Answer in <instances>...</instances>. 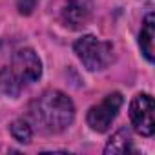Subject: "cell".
Returning <instances> with one entry per match:
<instances>
[{"label":"cell","mask_w":155,"mask_h":155,"mask_svg":"<svg viewBox=\"0 0 155 155\" xmlns=\"http://www.w3.org/2000/svg\"><path fill=\"white\" fill-rule=\"evenodd\" d=\"M29 117L42 131L60 133L75 119V106L68 95L57 90L44 91L29 106Z\"/></svg>","instance_id":"cell-1"},{"label":"cell","mask_w":155,"mask_h":155,"mask_svg":"<svg viewBox=\"0 0 155 155\" xmlns=\"http://www.w3.org/2000/svg\"><path fill=\"white\" fill-rule=\"evenodd\" d=\"M77 57L90 71L106 69L113 60V46L110 42L99 40L93 35H84L73 46Z\"/></svg>","instance_id":"cell-2"},{"label":"cell","mask_w":155,"mask_h":155,"mask_svg":"<svg viewBox=\"0 0 155 155\" xmlns=\"http://www.w3.org/2000/svg\"><path fill=\"white\" fill-rule=\"evenodd\" d=\"M122 106V95L119 91H113L110 95L104 97V101L97 106H91L90 111H88V124L91 130L99 131V133H104L108 131V128L111 126V122L115 120L119 110Z\"/></svg>","instance_id":"cell-3"},{"label":"cell","mask_w":155,"mask_h":155,"mask_svg":"<svg viewBox=\"0 0 155 155\" xmlns=\"http://www.w3.org/2000/svg\"><path fill=\"white\" fill-rule=\"evenodd\" d=\"M11 73L17 77V81L26 86V84H31L35 81L40 79L42 75V64L37 57V53L29 48H24V49H18L13 57V64L9 66Z\"/></svg>","instance_id":"cell-4"},{"label":"cell","mask_w":155,"mask_h":155,"mask_svg":"<svg viewBox=\"0 0 155 155\" xmlns=\"http://www.w3.org/2000/svg\"><path fill=\"white\" fill-rule=\"evenodd\" d=\"M130 119L137 133L150 137L155 131L153 120V99L148 93H139L130 104Z\"/></svg>","instance_id":"cell-5"},{"label":"cell","mask_w":155,"mask_h":155,"mask_svg":"<svg viewBox=\"0 0 155 155\" xmlns=\"http://www.w3.org/2000/svg\"><path fill=\"white\" fill-rule=\"evenodd\" d=\"M91 11V0H64L60 6V20L71 29H81L90 22Z\"/></svg>","instance_id":"cell-6"},{"label":"cell","mask_w":155,"mask_h":155,"mask_svg":"<svg viewBox=\"0 0 155 155\" xmlns=\"http://www.w3.org/2000/svg\"><path fill=\"white\" fill-rule=\"evenodd\" d=\"M153 38H155V18L153 13H148L139 35V44L148 62H153Z\"/></svg>","instance_id":"cell-7"},{"label":"cell","mask_w":155,"mask_h":155,"mask_svg":"<svg viewBox=\"0 0 155 155\" xmlns=\"http://www.w3.org/2000/svg\"><path fill=\"white\" fill-rule=\"evenodd\" d=\"M128 151H133V142L128 130H119L104 148V153H128Z\"/></svg>","instance_id":"cell-8"},{"label":"cell","mask_w":155,"mask_h":155,"mask_svg":"<svg viewBox=\"0 0 155 155\" xmlns=\"http://www.w3.org/2000/svg\"><path fill=\"white\" fill-rule=\"evenodd\" d=\"M22 88H24V86L17 81V77L11 73L9 66L0 69V90H2L6 95H9V97H17V95L20 93Z\"/></svg>","instance_id":"cell-9"},{"label":"cell","mask_w":155,"mask_h":155,"mask_svg":"<svg viewBox=\"0 0 155 155\" xmlns=\"http://www.w3.org/2000/svg\"><path fill=\"white\" fill-rule=\"evenodd\" d=\"M11 135H13L15 140L22 142V144H28V142H31L33 130H31V126H29L26 120L20 119V120H15V122L11 124Z\"/></svg>","instance_id":"cell-10"},{"label":"cell","mask_w":155,"mask_h":155,"mask_svg":"<svg viewBox=\"0 0 155 155\" xmlns=\"http://www.w3.org/2000/svg\"><path fill=\"white\" fill-rule=\"evenodd\" d=\"M37 6V0H18V11L24 15H29Z\"/></svg>","instance_id":"cell-11"}]
</instances>
